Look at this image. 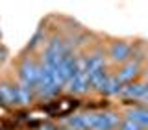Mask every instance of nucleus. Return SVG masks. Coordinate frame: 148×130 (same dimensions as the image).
<instances>
[{"mask_svg":"<svg viewBox=\"0 0 148 130\" xmlns=\"http://www.w3.org/2000/svg\"><path fill=\"white\" fill-rule=\"evenodd\" d=\"M18 78H21V84L35 89L39 84V65L32 59H24L21 69H18Z\"/></svg>","mask_w":148,"mask_h":130,"instance_id":"1","label":"nucleus"},{"mask_svg":"<svg viewBox=\"0 0 148 130\" xmlns=\"http://www.w3.org/2000/svg\"><path fill=\"white\" fill-rule=\"evenodd\" d=\"M120 124V117L117 113H109V111H102L95 113V124L92 130H115Z\"/></svg>","mask_w":148,"mask_h":130,"instance_id":"2","label":"nucleus"},{"mask_svg":"<svg viewBox=\"0 0 148 130\" xmlns=\"http://www.w3.org/2000/svg\"><path fill=\"white\" fill-rule=\"evenodd\" d=\"M109 58L115 63H126L132 58V45L126 41H117L109 46Z\"/></svg>","mask_w":148,"mask_h":130,"instance_id":"3","label":"nucleus"},{"mask_svg":"<svg viewBox=\"0 0 148 130\" xmlns=\"http://www.w3.org/2000/svg\"><path fill=\"white\" fill-rule=\"evenodd\" d=\"M139 71H141L139 63H135L133 59H132V62H126L122 65V69L117 73V80L122 84V86H126V84H133V80L139 76Z\"/></svg>","mask_w":148,"mask_h":130,"instance_id":"4","label":"nucleus"},{"mask_svg":"<svg viewBox=\"0 0 148 130\" xmlns=\"http://www.w3.org/2000/svg\"><path fill=\"white\" fill-rule=\"evenodd\" d=\"M130 121H133L135 124H139L143 130H148V108H132L128 111Z\"/></svg>","mask_w":148,"mask_h":130,"instance_id":"5","label":"nucleus"},{"mask_svg":"<svg viewBox=\"0 0 148 130\" xmlns=\"http://www.w3.org/2000/svg\"><path fill=\"white\" fill-rule=\"evenodd\" d=\"M120 95L126 97V99H139L143 100V97H145V84H126V86H122V91H120Z\"/></svg>","mask_w":148,"mask_h":130,"instance_id":"6","label":"nucleus"},{"mask_svg":"<svg viewBox=\"0 0 148 130\" xmlns=\"http://www.w3.org/2000/svg\"><path fill=\"white\" fill-rule=\"evenodd\" d=\"M32 99H34V89L32 87L24 86V84H18L15 87V104L26 106L32 102Z\"/></svg>","mask_w":148,"mask_h":130,"instance_id":"7","label":"nucleus"},{"mask_svg":"<svg viewBox=\"0 0 148 130\" xmlns=\"http://www.w3.org/2000/svg\"><path fill=\"white\" fill-rule=\"evenodd\" d=\"M98 91L104 93V95H120V91H122V84L117 80V76H108Z\"/></svg>","mask_w":148,"mask_h":130,"instance_id":"8","label":"nucleus"},{"mask_svg":"<svg viewBox=\"0 0 148 130\" xmlns=\"http://www.w3.org/2000/svg\"><path fill=\"white\" fill-rule=\"evenodd\" d=\"M102 69H106L104 56L95 54V56L85 58V74H87V73H95V71H102Z\"/></svg>","mask_w":148,"mask_h":130,"instance_id":"9","label":"nucleus"},{"mask_svg":"<svg viewBox=\"0 0 148 130\" xmlns=\"http://www.w3.org/2000/svg\"><path fill=\"white\" fill-rule=\"evenodd\" d=\"M0 102L2 104H15V87L2 84L0 86Z\"/></svg>","mask_w":148,"mask_h":130,"instance_id":"10","label":"nucleus"},{"mask_svg":"<svg viewBox=\"0 0 148 130\" xmlns=\"http://www.w3.org/2000/svg\"><path fill=\"white\" fill-rule=\"evenodd\" d=\"M69 130H85V123H83V115H71L67 121Z\"/></svg>","mask_w":148,"mask_h":130,"instance_id":"11","label":"nucleus"},{"mask_svg":"<svg viewBox=\"0 0 148 130\" xmlns=\"http://www.w3.org/2000/svg\"><path fill=\"white\" fill-rule=\"evenodd\" d=\"M119 130H143L139 124H135L133 121H130V119H124V121H120V124H119Z\"/></svg>","mask_w":148,"mask_h":130,"instance_id":"12","label":"nucleus"},{"mask_svg":"<svg viewBox=\"0 0 148 130\" xmlns=\"http://www.w3.org/2000/svg\"><path fill=\"white\" fill-rule=\"evenodd\" d=\"M41 41H43V43H45V34H43V30L35 32V35H34V39H32L30 46H37V45H41Z\"/></svg>","mask_w":148,"mask_h":130,"instance_id":"13","label":"nucleus"},{"mask_svg":"<svg viewBox=\"0 0 148 130\" xmlns=\"http://www.w3.org/2000/svg\"><path fill=\"white\" fill-rule=\"evenodd\" d=\"M4 58H6V52H4V48H2V46H0V63L4 62Z\"/></svg>","mask_w":148,"mask_h":130,"instance_id":"14","label":"nucleus"},{"mask_svg":"<svg viewBox=\"0 0 148 130\" xmlns=\"http://www.w3.org/2000/svg\"><path fill=\"white\" fill-rule=\"evenodd\" d=\"M146 71H148V62H146Z\"/></svg>","mask_w":148,"mask_h":130,"instance_id":"15","label":"nucleus"},{"mask_svg":"<svg viewBox=\"0 0 148 130\" xmlns=\"http://www.w3.org/2000/svg\"><path fill=\"white\" fill-rule=\"evenodd\" d=\"M63 130H69V128H63Z\"/></svg>","mask_w":148,"mask_h":130,"instance_id":"16","label":"nucleus"}]
</instances>
